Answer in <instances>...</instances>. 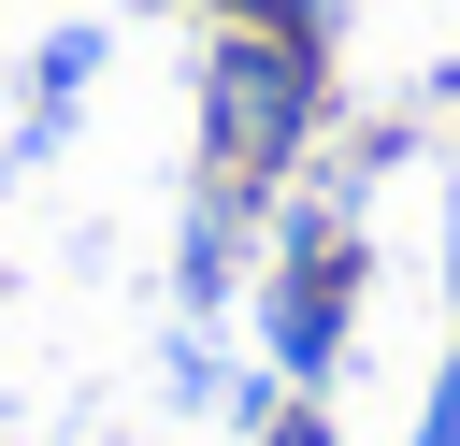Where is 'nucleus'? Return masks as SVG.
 <instances>
[{
    "mask_svg": "<svg viewBox=\"0 0 460 446\" xmlns=\"http://www.w3.org/2000/svg\"><path fill=\"white\" fill-rule=\"evenodd\" d=\"M259 446H345V432H331V403H316V388H288V403L259 417Z\"/></svg>",
    "mask_w": 460,
    "mask_h": 446,
    "instance_id": "obj_6",
    "label": "nucleus"
},
{
    "mask_svg": "<svg viewBox=\"0 0 460 446\" xmlns=\"http://www.w3.org/2000/svg\"><path fill=\"white\" fill-rule=\"evenodd\" d=\"M86 72H101V29H43V43H29V129H14V158L58 144V115L86 101Z\"/></svg>",
    "mask_w": 460,
    "mask_h": 446,
    "instance_id": "obj_3",
    "label": "nucleus"
},
{
    "mask_svg": "<svg viewBox=\"0 0 460 446\" xmlns=\"http://www.w3.org/2000/svg\"><path fill=\"white\" fill-rule=\"evenodd\" d=\"M230 230H244L230 201H201V216H187V317H216V302H230Z\"/></svg>",
    "mask_w": 460,
    "mask_h": 446,
    "instance_id": "obj_4",
    "label": "nucleus"
},
{
    "mask_svg": "<svg viewBox=\"0 0 460 446\" xmlns=\"http://www.w3.org/2000/svg\"><path fill=\"white\" fill-rule=\"evenodd\" d=\"M417 446H460V345H446V374H431V403H417Z\"/></svg>",
    "mask_w": 460,
    "mask_h": 446,
    "instance_id": "obj_7",
    "label": "nucleus"
},
{
    "mask_svg": "<svg viewBox=\"0 0 460 446\" xmlns=\"http://www.w3.org/2000/svg\"><path fill=\"white\" fill-rule=\"evenodd\" d=\"M259 331H273V374L288 388H331L345 345H359V230L345 201H302L288 245H273V288H259Z\"/></svg>",
    "mask_w": 460,
    "mask_h": 446,
    "instance_id": "obj_2",
    "label": "nucleus"
},
{
    "mask_svg": "<svg viewBox=\"0 0 460 446\" xmlns=\"http://www.w3.org/2000/svg\"><path fill=\"white\" fill-rule=\"evenodd\" d=\"M331 129V43H288V29H201V201L259 216L302 144Z\"/></svg>",
    "mask_w": 460,
    "mask_h": 446,
    "instance_id": "obj_1",
    "label": "nucleus"
},
{
    "mask_svg": "<svg viewBox=\"0 0 460 446\" xmlns=\"http://www.w3.org/2000/svg\"><path fill=\"white\" fill-rule=\"evenodd\" d=\"M201 29H288V43H331V0H201Z\"/></svg>",
    "mask_w": 460,
    "mask_h": 446,
    "instance_id": "obj_5",
    "label": "nucleus"
}]
</instances>
